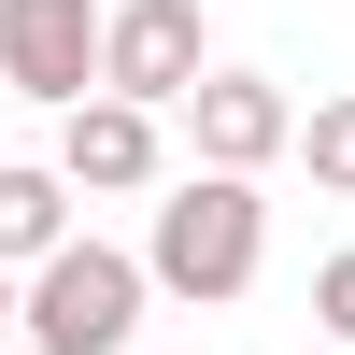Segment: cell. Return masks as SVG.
<instances>
[{"mask_svg":"<svg viewBox=\"0 0 355 355\" xmlns=\"http://www.w3.org/2000/svg\"><path fill=\"white\" fill-rule=\"evenodd\" d=\"M43 256H71V185L57 171H0V270H43Z\"/></svg>","mask_w":355,"mask_h":355,"instance_id":"cell-7","label":"cell"},{"mask_svg":"<svg viewBox=\"0 0 355 355\" xmlns=\"http://www.w3.org/2000/svg\"><path fill=\"white\" fill-rule=\"evenodd\" d=\"M142 299H157V270H142V256H114V242L43 256V270H28V355H128Z\"/></svg>","mask_w":355,"mask_h":355,"instance_id":"cell-2","label":"cell"},{"mask_svg":"<svg viewBox=\"0 0 355 355\" xmlns=\"http://www.w3.org/2000/svg\"><path fill=\"white\" fill-rule=\"evenodd\" d=\"M57 185H71V199H128V185H157V114H142V100H85V114H57Z\"/></svg>","mask_w":355,"mask_h":355,"instance_id":"cell-6","label":"cell"},{"mask_svg":"<svg viewBox=\"0 0 355 355\" xmlns=\"http://www.w3.org/2000/svg\"><path fill=\"white\" fill-rule=\"evenodd\" d=\"M299 157H313V185H341V199H355V100L313 114V128H299Z\"/></svg>","mask_w":355,"mask_h":355,"instance_id":"cell-8","label":"cell"},{"mask_svg":"<svg viewBox=\"0 0 355 355\" xmlns=\"http://www.w3.org/2000/svg\"><path fill=\"white\" fill-rule=\"evenodd\" d=\"M256 256H270V199L256 185H227V171H185V185L157 199V242H142V270L171 284V299H242L256 284Z\"/></svg>","mask_w":355,"mask_h":355,"instance_id":"cell-1","label":"cell"},{"mask_svg":"<svg viewBox=\"0 0 355 355\" xmlns=\"http://www.w3.org/2000/svg\"><path fill=\"white\" fill-rule=\"evenodd\" d=\"M0 327H28V284H15V270H0Z\"/></svg>","mask_w":355,"mask_h":355,"instance_id":"cell-10","label":"cell"},{"mask_svg":"<svg viewBox=\"0 0 355 355\" xmlns=\"http://www.w3.org/2000/svg\"><path fill=\"white\" fill-rule=\"evenodd\" d=\"M214 85V43H199V0H114V57H100V100H199Z\"/></svg>","mask_w":355,"mask_h":355,"instance_id":"cell-4","label":"cell"},{"mask_svg":"<svg viewBox=\"0 0 355 355\" xmlns=\"http://www.w3.org/2000/svg\"><path fill=\"white\" fill-rule=\"evenodd\" d=\"M185 142H199V171H227V185H256V171L299 142V114H284V85L270 71H214L185 100Z\"/></svg>","mask_w":355,"mask_h":355,"instance_id":"cell-5","label":"cell"},{"mask_svg":"<svg viewBox=\"0 0 355 355\" xmlns=\"http://www.w3.org/2000/svg\"><path fill=\"white\" fill-rule=\"evenodd\" d=\"M313 327L355 341V256H327V270H313Z\"/></svg>","mask_w":355,"mask_h":355,"instance_id":"cell-9","label":"cell"},{"mask_svg":"<svg viewBox=\"0 0 355 355\" xmlns=\"http://www.w3.org/2000/svg\"><path fill=\"white\" fill-rule=\"evenodd\" d=\"M100 57H114V15L100 0H0V85L43 114H85L100 100Z\"/></svg>","mask_w":355,"mask_h":355,"instance_id":"cell-3","label":"cell"}]
</instances>
